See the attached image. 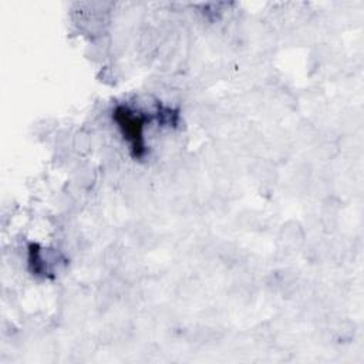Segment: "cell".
<instances>
[{"label": "cell", "mask_w": 364, "mask_h": 364, "mask_svg": "<svg viewBox=\"0 0 364 364\" xmlns=\"http://www.w3.org/2000/svg\"><path fill=\"white\" fill-rule=\"evenodd\" d=\"M114 118L124 134V136L129 141L132 154L135 156H141L145 152V144H144V124L146 121V117L129 109L128 107H117L114 112Z\"/></svg>", "instance_id": "cell-1"}]
</instances>
